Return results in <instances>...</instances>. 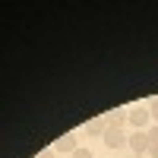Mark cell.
<instances>
[{"label":"cell","instance_id":"6da1fadb","mask_svg":"<svg viewBox=\"0 0 158 158\" xmlns=\"http://www.w3.org/2000/svg\"><path fill=\"white\" fill-rule=\"evenodd\" d=\"M127 146L133 149V155H149V149H152L149 130H133V133H130V139H127Z\"/></svg>","mask_w":158,"mask_h":158},{"label":"cell","instance_id":"7a4b0ae2","mask_svg":"<svg viewBox=\"0 0 158 158\" xmlns=\"http://www.w3.org/2000/svg\"><path fill=\"white\" fill-rule=\"evenodd\" d=\"M149 120H152L149 108H133V111H127V123L133 127V130H149Z\"/></svg>","mask_w":158,"mask_h":158},{"label":"cell","instance_id":"3957f363","mask_svg":"<svg viewBox=\"0 0 158 158\" xmlns=\"http://www.w3.org/2000/svg\"><path fill=\"white\" fill-rule=\"evenodd\" d=\"M127 133H123V130L120 127H108V130H104V136H101V142H104V146H108V149H120V146H127Z\"/></svg>","mask_w":158,"mask_h":158},{"label":"cell","instance_id":"277c9868","mask_svg":"<svg viewBox=\"0 0 158 158\" xmlns=\"http://www.w3.org/2000/svg\"><path fill=\"white\" fill-rule=\"evenodd\" d=\"M101 120H104V127H120V130H123L127 111H108V114H101Z\"/></svg>","mask_w":158,"mask_h":158},{"label":"cell","instance_id":"5b68a950","mask_svg":"<svg viewBox=\"0 0 158 158\" xmlns=\"http://www.w3.org/2000/svg\"><path fill=\"white\" fill-rule=\"evenodd\" d=\"M54 149H57V152H70V155H73V152L79 149V142H76L73 133H67V136H60V139H57V146H54Z\"/></svg>","mask_w":158,"mask_h":158},{"label":"cell","instance_id":"8992f818","mask_svg":"<svg viewBox=\"0 0 158 158\" xmlns=\"http://www.w3.org/2000/svg\"><path fill=\"white\" fill-rule=\"evenodd\" d=\"M104 130H108V127H104L101 117H95V120H89V123H85V133H89V136H104Z\"/></svg>","mask_w":158,"mask_h":158},{"label":"cell","instance_id":"52a82bcc","mask_svg":"<svg viewBox=\"0 0 158 158\" xmlns=\"http://www.w3.org/2000/svg\"><path fill=\"white\" fill-rule=\"evenodd\" d=\"M149 114H152V120L158 123V98H152V104H149Z\"/></svg>","mask_w":158,"mask_h":158},{"label":"cell","instance_id":"ba28073f","mask_svg":"<svg viewBox=\"0 0 158 158\" xmlns=\"http://www.w3.org/2000/svg\"><path fill=\"white\" fill-rule=\"evenodd\" d=\"M73 158H92V152H89V149H76Z\"/></svg>","mask_w":158,"mask_h":158},{"label":"cell","instance_id":"9c48e42d","mask_svg":"<svg viewBox=\"0 0 158 158\" xmlns=\"http://www.w3.org/2000/svg\"><path fill=\"white\" fill-rule=\"evenodd\" d=\"M149 139H152V142H158V123H155V127H149Z\"/></svg>","mask_w":158,"mask_h":158},{"label":"cell","instance_id":"30bf717a","mask_svg":"<svg viewBox=\"0 0 158 158\" xmlns=\"http://www.w3.org/2000/svg\"><path fill=\"white\" fill-rule=\"evenodd\" d=\"M35 158H54V149H44V152H38Z\"/></svg>","mask_w":158,"mask_h":158},{"label":"cell","instance_id":"8fae6325","mask_svg":"<svg viewBox=\"0 0 158 158\" xmlns=\"http://www.w3.org/2000/svg\"><path fill=\"white\" fill-rule=\"evenodd\" d=\"M149 158H158V142H152V149H149Z\"/></svg>","mask_w":158,"mask_h":158},{"label":"cell","instance_id":"7c38bea8","mask_svg":"<svg viewBox=\"0 0 158 158\" xmlns=\"http://www.w3.org/2000/svg\"><path fill=\"white\" fill-rule=\"evenodd\" d=\"M133 158H149V155H133Z\"/></svg>","mask_w":158,"mask_h":158}]
</instances>
